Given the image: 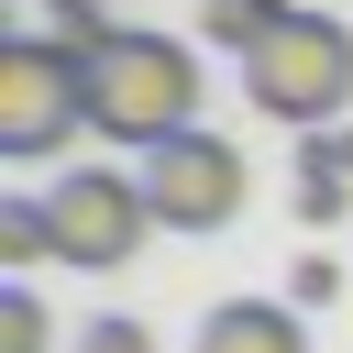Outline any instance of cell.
Segmentation results:
<instances>
[{"instance_id":"1","label":"cell","mask_w":353,"mask_h":353,"mask_svg":"<svg viewBox=\"0 0 353 353\" xmlns=\"http://www.w3.org/2000/svg\"><path fill=\"white\" fill-rule=\"evenodd\" d=\"M88 132L121 143V154H154V143L199 132V55L176 33H143V22L88 44Z\"/></svg>"},{"instance_id":"2","label":"cell","mask_w":353,"mask_h":353,"mask_svg":"<svg viewBox=\"0 0 353 353\" xmlns=\"http://www.w3.org/2000/svg\"><path fill=\"white\" fill-rule=\"evenodd\" d=\"M243 99H254L265 121H287V132L342 121V110H353V22H331V11L298 0V11L243 55Z\"/></svg>"},{"instance_id":"3","label":"cell","mask_w":353,"mask_h":353,"mask_svg":"<svg viewBox=\"0 0 353 353\" xmlns=\"http://www.w3.org/2000/svg\"><path fill=\"white\" fill-rule=\"evenodd\" d=\"M77 121H88V55L55 44V33L0 44V154L11 165H44V154L77 143Z\"/></svg>"},{"instance_id":"4","label":"cell","mask_w":353,"mask_h":353,"mask_svg":"<svg viewBox=\"0 0 353 353\" xmlns=\"http://www.w3.org/2000/svg\"><path fill=\"white\" fill-rule=\"evenodd\" d=\"M44 221H55V265H88V276L132 265L143 232H154L143 165H77V176H55L44 188Z\"/></svg>"},{"instance_id":"5","label":"cell","mask_w":353,"mask_h":353,"mask_svg":"<svg viewBox=\"0 0 353 353\" xmlns=\"http://www.w3.org/2000/svg\"><path fill=\"white\" fill-rule=\"evenodd\" d=\"M143 199H154V232H221L243 210V154L221 132H176L143 154Z\"/></svg>"},{"instance_id":"6","label":"cell","mask_w":353,"mask_h":353,"mask_svg":"<svg viewBox=\"0 0 353 353\" xmlns=\"http://www.w3.org/2000/svg\"><path fill=\"white\" fill-rule=\"evenodd\" d=\"M199 353H309V309L298 298H221L199 320Z\"/></svg>"},{"instance_id":"7","label":"cell","mask_w":353,"mask_h":353,"mask_svg":"<svg viewBox=\"0 0 353 353\" xmlns=\"http://www.w3.org/2000/svg\"><path fill=\"white\" fill-rule=\"evenodd\" d=\"M342 210H353V121H320V132H298V221L331 232Z\"/></svg>"},{"instance_id":"8","label":"cell","mask_w":353,"mask_h":353,"mask_svg":"<svg viewBox=\"0 0 353 353\" xmlns=\"http://www.w3.org/2000/svg\"><path fill=\"white\" fill-rule=\"evenodd\" d=\"M287 11H298V0H199V33H210V44H232V55H254Z\"/></svg>"},{"instance_id":"9","label":"cell","mask_w":353,"mask_h":353,"mask_svg":"<svg viewBox=\"0 0 353 353\" xmlns=\"http://www.w3.org/2000/svg\"><path fill=\"white\" fill-rule=\"evenodd\" d=\"M0 265H55V221H44V199H11V210H0Z\"/></svg>"},{"instance_id":"10","label":"cell","mask_w":353,"mask_h":353,"mask_svg":"<svg viewBox=\"0 0 353 353\" xmlns=\"http://www.w3.org/2000/svg\"><path fill=\"white\" fill-rule=\"evenodd\" d=\"M44 342H55L44 298H33V287H0V353H44Z\"/></svg>"},{"instance_id":"11","label":"cell","mask_w":353,"mask_h":353,"mask_svg":"<svg viewBox=\"0 0 353 353\" xmlns=\"http://www.w3.org/2000/svg\"><path fill=\"white\" fill-rule=\"evenodd\" d=\"M44 22H55V44H77V55L121 33V22H110V0H44Z\"/></svg>"},{"instance_id":"12","label":"cell","mask_w":353,"mask_h":353,"mask_svg":"<svg viewBox=\"0 0 353 353\" xmlns=\"http://www.w3.org/2000/svg\"><path fill=\"white\" fill-rule=\"evenodd\" d=\"M287 298H298V309H320V298H342V265H331V254H298V276H287Z\"/></svg>"},{"instance_id":"13","label":"cell","mask_w":353,"mask_h":353,"mask_svg":"<svg viewBox=\"0 0 353 353\" xmlns=\"http://www.w3.org/2000/svg\"><path fill=\"white\" fill-rule=\"evenodd\" d=\"M77 353H154V331H143V320H88Z\"/></svg>"}]
</instances>
